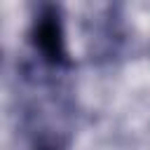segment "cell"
<instances>
[{
  "label": "cell",
  "instance_id": "1",
  "mask_svg": "<svg viewBox=\"0 0 150 150\" xmlns=\"http://www.w3.org/2000/svg\"><path fill=\"white\" fill-rule=\"evenodd\" d=\"M28 42L33 54L40 59V63L47 70H70L73 59L66 47V30H63V12L54 2L38 5L30 28H28Z\"/></svg>",
  "mask_w": 150,
  "mask_h": 150
},
{
  "label": "cell",
  "instance_id": "2",
  "mask_svg": "<svg viewBox=\"0 0 150 150\" xmlns=\"http://www.w3.org/2000/svg\"><path fill=\"white\" fill-rule=\"evenodd\" d=\"M105 23L96 30V38H91L94 42V54L96 56H105L112 59L122 52L124 45V26L120 16H112V7H108V16H103Z\"/></svg>",
  "mask_w": 150,
  "mask_h": 150
}]
</instances>
